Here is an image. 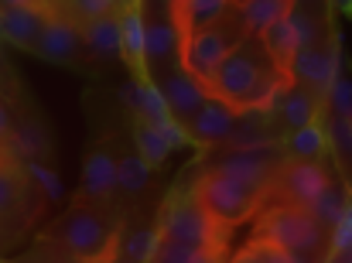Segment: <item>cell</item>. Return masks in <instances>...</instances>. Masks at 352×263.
<instances>
[{
    "label": "cell",
    "mask_w": 352,
    "mask_h": 263,
    "mask_svg": "<svg viewBox=\"0 0 352 263\" xmlns=\"http://www.w3.org/2000/svg\"><path fill=\"white\" fill-rule=\"evenodd\" d=\"M291 82L294 79L280 72L270 52L263 48L260 31H250L236 48L223 55L216 72L202 82V89L209 100H219L239 117V113H267L277 103L280 89H287Z\"/></svg>",
    "instance_id": "cell-1"
},
{
    "label": "cell",
    "mask_w": 352,
    "mask_h": 263,
    "mask_svg": "<svg viewBox=\"0 0 352 263\" xmlns=\"http://www.w3.org/2000/svg\"><path fill=\"white\" fill-rule=\"evenodd\" d=\"M117 222L120 219H113L110 202L79 192L48 240L69 260H110L117 257Z\"/></svg>",
    "instance_id": "cell-2"
},
{
    "label": "cell",
    "mask_w": 352,
    "mask_h": 263,
    "mask_svg": "<svg viewBox=\"0 0 352 263\" xmlns=\"http://www.w3.org/2000/svg\"><path fill=\"white\" fill-rule=\"evenodd\" d=\"M192 198L223 229L243 226L246 219H253L263 209V188L246 181V178H236V174L223 171V168H212V171L199 174V181L192 188Z\"/></svg>",
    "instance_id": "cell-3"
},
{
    "label": "cell",
    "mask_w": 352,
    "mask_h": 263,
    "mask_svg": "<svg viewBox=\"0 0 352 263\" xmlns=\"http://www.w3.org/2000/svg\"><path fill=\"white\" fill-rule=\"evenodd\" d=\"M260 236L274 240L287 260H325L332 226H325L305 205H270L260 222Z\"/></svg>",
    "instance_id": "cell-4"
},
{
    "label": "cell",
    "mask_w": 352,
    "mask_h": 263,
    "mask_svg": "<svg viewBox=\"0 0 352 263\" xmlns=\"http://www.w3.org/2000/svg\"><path fill=\"white\" fill-rule=\"evenodd\" d=\"M246 34H250V24H246L239 3H226V7L219 10V17H212L209 24H202V27L185 41V48L178 52L182 69L202 86V82L216 72V65L223 62V55H226L230 48H236Z\"/></svg>",
    "instance_id": "cell-5"
},
{
    "label": "cell",
    "mask_w": 352,
    "mask_h": 263,
    "mask_svg": "<svg viewBox=\"0 0 352 263\" xmlns=\"http://www.w3.org/2000/svg\"><path fill=\"white\" fill-rule=\"evenodd\" d=\"M157 236H168V240H178V243H188L202 253L206 260H223L226 257V240H230V229H223L219 222H212L206 216V209L192 198V192L182 198L175 195L168 202V209L161 212L157 219Z\"/></svg>",
    "instance_id": "cell-6"
},
{
    "label": "cell",
    "mask_w": 352,
    "mask_h": 263,
    "mask_svg": "<svg viewBox=\"0 0 352 263\" xmlns=\"http://www.w3.org/2000/svg\"><path fill=\"white\" fill-rule=\"evenodd\" d=\"M329 185H332V174L315 157L277 161V168L263 188V205L270 202V205H305L308 209Z\"/></svg>",
    "instance_id": "cell-7"
},
{
    "label": "cell",
    "mask_w": 352,
    "mask_h": 263,
    "mask_svg": "<svg viewBox=\"0 0 352 263\" xmlns=\"http://www.w3.org/2000/svg\"><path fill=\"white\" fill-rule=\"evenodd\" d=\"M291 76H294V82H305V86H311V89H318V93H322V89L339 76L336 48H332V45H322V41L301 45V48H298V55H294Z\"/></svg>",
    "instance_id": "cell-8"
},
{
    "label": "cell",
    "mask_w": 352,
    "mask_h": 263,
    "mask_svg": "<svg viewBox=\"0 0 352 263\" xmlns=\"http://www.w3.org/2000/svg\"><path fill=\"white\" fill-rule=\"evenodd\" d=\"M79 45H82V31H79L72 21L48 14L31 48H34L41 58H48V62H69V58H76Z\"/></svg>",
    "instance_id": "cell-9"
},
{
    "label": "cell",
    "mask_w": 352,
    "mask_h": 263,
    "mask_svg": "<svg viewBox=\"0 0 352 263\" xmlns=\"http://www.w3.org/2000/svg\"><path fill=\"white\" fill-rule=\"evenodd\" d=\"M182 130H185V137H192L199 144H223L236 130V113L230 106H223L219 100H206Z\"/></svg>",
    "instance_id": "cell-10"
},
{
    "label": "cell",
    "mask_w": 352,
    "mask_h": 263,
    "mask_svg": "<svg viewBox=\"0 0 352 263\" xmlns=\"http://www.w3.org/2000/svg\"><path fill=\"white\" fill-rule=\"evenodd\" d=\"M161 96H164L168 113H171V120H175L178 127H185V124L195 117V110L209 100V96H206V89H202V86L185 72V69H178V72H171V76L164 79Z\"/></svg>",
    "instance_id": "cell-11"
},
{
    "label": "cell",
    "mask_w": 352,
    "mask_h": 263,
    "mask_svg": "<svg viewBox=\"0 0 352 263\" xmlns=\"http://www.w3.org/2000/svg\"><path fill=\"white\" fill-rule=\"evenodd\" d=\"M188 137L185 130L175 124V120H164V124H151V120H140L137 117V130H133V144H137V154L147 161V164H161L168 157L171 147L185 144Z\"/></svg>",
    "instance_id": "cell-12"
},
{
    "label": "cell",
    "mask_w": 352,
    "mask_h": 263,
    "mask_svg": "<svg viewBox=\"0 0 352 263\" xmlns=\"http://www.w3.org/2000/svg\"><path fill=\"white\" fill-rule=\"evenodd\" d=\"M113 178H117V154L110 144H100L89 150L86 168H82V192L89 198H113Z\"/></svg>",
    "instance_id": "cell-13"
},
{
    "label": "cell",
    "mask_w": 352,
    "mask_h": 263,
    "mask_svg": "<svg viewBox=\"0 0 352 263\" xmlns=\"http://www.w3.org/2000/svg\"><path fill=\"white\" fill-rule=\"evenodd\" d=\"M318 106H322V93L305 82H291L287 89H280V117L291 130L311 124L318 117Z\"/></svg>",
    "instance_id": "cell-14"
},
{
    "label": "cell",
    "mask_w": 352,
    "mask_h": 263,
    "mask_svg": "<svg viewBox=\"0 0 352 263\" xmlns=\"http://www.w3.org/2000/svg\"><path fill=\"white\" fill-rule=\"evenodd\" d=\"M216 168H223V171H230V174H236V178H246V181L267 188V181H270L274 168H277V157H274V154H263V150H250V147H243V150L226 154Z\"/></svg>",
    "instance_id": "cell-15"
},
{
    "label": "cell",
    "mask_w": 352,
    "mask_h": 263,
    "mask_svg": "<svg viewBox=\"0 0 352 263\" xmlns=\"http://www.w3.org/2000/svg\"><path fill=\"white\" fill-rule=\"evenodd\" d=\"M45 17H48L45 7H7L0 14V34H7L14 45L31 48L38 31H41V24H45Z\"/></svg>",
    "instance_id": "cell-16"
},
{
    "label": "cell",
    "mask_w": 352,
    "mask_h": 263,
    "mask_svg": "<svg viewBox=\"0 0 352 263\" xmlns=\"http://www.w3.org/2000/svg\"><path fill=\"white\" fill-rule=\"evenodd\" d=\"M260 38H263V48L270 52V58L277 62V69L291 76L294 55H298V48H301V45H298V31H294V24H291V14L280 17V21H274V24H267V27L260 31ZM291 79H294V76H291Z\"/></svg>",
    "instance_id": "cell-17"
},
{
    "label": "cell",
    "mask_w": 352,
    "mask_h": 263,
    "mask_svg": "<svg viewBox=\"0 0 352 263\" xmlns=\"http://www.w3.org/2000/svg\"><path fill=\"white\" fill-rule=\"evenodd\" d=\"M82 41L89 45L93 55L100 58H110L120 52V14L110 10V14H100V17H89L86 27H82Z\"/></svg>",
    "instance_id": "cell-18"
},
{
    "label": "cell",
    "mask_w": 352,
    "mask_h": 263,
    "mask_svg": "<svg viewBox=\"0 0 352 263\" xmlns=\"http://www.w3.org/2000/svg\"><path fill=\"white\" fill-rule=\"evenodd\" d=\"M154 240H157V222H133L126 229L117 222V257L123 260H151Z\"/></svg>",
    "instance_id": "cell-19"
},
{
    "label": "cell",
    "mask_w": 352,
    "mask_h": 263,
    "mask_svg": "<svg viewBox=\"0 0 352 263\" xmlns=\"http://www.w3.org/2000/svg\"><path fill=\"white\" fill-rule=\"evenodd\" d=\"M120 52L130 62V69L144 76V17L137 3H130L126 14H120Z\"/></svg>",
    "instance_id": "cell-20"
},
{
    "label": "cell",
    "mask_w": 352,
    "mask_h": 263,
    "mask_svg": "<svg viewBox=\"0 0 352 263\" xmlns=\"http://www.w3.org/2000/svg\"><path fill=\"white\" fill-rule=\"evenodd\" d=\"M151 181V164L137 150L117 154V178H113V195H140Z\"/></svg>",
    "instance_id": "cell-21"
},
{
    "label": "cell",
    "mask_w": 352,
    "mask_h": 263,
    "mask_svg": "<svg viewBox=\"0 0 352 263\" xmlns=\"http://www.w3.org/2000/svg\"><path fill=\"white\" fill-rule=\"evenodd\" d=\"M239 10H243L250 31H263L267 24L287 17V14L294 10V0H243Z\"/></svg>",
    "instance_id": "cell-22"
},
{
    "label": "cell",
    "mask_w": 352,
    "mask_h": 263,
    "mask_svg": "<svg viewBox=\"0 0 352 263\" xmlns=\"http://www.w3.org/2000/svg\"><path fill=\"white\" fill-rule=\"evenodd\" d=\"M133 110H137L140 120H151V124H164V120H171L161 89L151 86V82H140V86H137V93H133Z\"/></svg>",
    "instance_id": "cell-23"
},
{
    "label": "cell",
    "mask_w": 352,
    "mask_h": 263,
    "mask_svg": "<svg viewBox=\"0 0 352 263\" xmlns=\"http://www.w3.org/2000/svg\"><path fill=\"white\" fill-rule=\"evenodd\" d=\"M175 52V31L168 21H154L151 27L144 24V58L151 62H164Z\"/></svg>",
    "instance_id": "cell-24"
},
{
    "label": "cell",
    "mask_w": 352,
    "mask_h": 263,
    "mask_svg": "<svg viewBox=\"0 0 352 263\" xmlns=\"http://www.w3.org/2000/svg\"><path fill=\"white\" fill-rule=\"evenodd\" d=\"M346 205H349V198H346V192L342 188H336V185H329L308 209L325 222V226H336V222H342V216H346Z\"/></svg>",
    "instance_id": "cell-25"
},
{
    "label": "cell",
    "mask_w": 352,
    "mask_h": 263,
    "mask_svg": "<svg viewBox=\"0 0 352 263\" xmlns=\"http://www.w3.org/2000/svg\"><path fill=\"white\" fill-rule=\"evenodd\" d=\"M325 130L311 120V124H305V127H294L291 133V154L294 157H318L322 150H325Z\"/></svg>",
    "instance_id": "cell-26"
},
{
    "label": "cell",
    "mask_w": 352,
    "mask_h": 263,
    "mask_svg": "<svg viewBox=\"0 0 352 263\" xmlns=\"http://www.w3.org/2000/svg\"><path fill=\"white\" fill-rule=\"evenodd\" d=\"M21 192H24V185H21L17 171L14 168H0V216L14 212V205L21 202Z\"/></svg>",
    "instance_id": "cell-27"
},
{
    "label": "cell",
    "mask_w": 352,
    "mask_h": 263,
    "mask_svg": "<svg viewBox=\"0 0 352 263\" xmlns=\"http://www.w3.org/2000/svg\"><path fill=\"white\" fill-rule=\"evenodd\" d=\"M329 260H349L352 263V226L346 219L332 226V236H329Z\"/></svg>",
    "instance_id": "cell-28"
},
{
    "label": "cell",
    "mask_w": 352,
    "mask_h": 263,
    "mask_svg": "<svg viewBox=\"0 0 352 263\" xmlns=\"http://www.w3.org/2000/svg\"><path fill=\"white\" fill-rule=\"evenodd\" d=\"M329 100H332L336 117H349L352 120V82L346 76H336V79L329 82Z\"/></svg>",
    "instance_id": "cell-29"
},
{
    "label": "cell",
    "mask_w": 352,
    "mask_h": 263,
    "mask_svg": "<svg viewBox=\"0 0 352 263\" xmlns=\"http://www.w3.org/2000/svg\"><path fill=\"white\" fill-rule=\"evenodd\" d=\"M329 137L336 140V147H339L342 154H349L352 157V120L349 117H336L332 127H329Z\"/></svg>",
    "instance_id": "cell-30"
},
{
    "label": "cell",
    "mask_w": 352,
    "mask_h": 263,
    "mask_svg": "<svg viewBox=\"0 0 352 263\" xmlns=\"http://www.w3.org/2000/svg\"><path fill=\"white\" fill-rule=\"evenodd\" d=\"M31 174L38 178V185L48 192V198H58L62 195V185H58V178L48 171V168H41V164H31Z\"/></svg>",
    "instance_id": "cell-31"
},
{
    "label": "cell",
    "mask_w": 352,
    "mask_h": 263,
    "mask_svg": "<svg viewBox=\"0 0 352 263\" xmlns=\"http://www.w3.org/2000/svg\"><path fill=\"white\" fill-rule=\"evenodd\" d=\"M117 7V0H76V10L89 21V17H100V14H110Z\"/></svg>",
    "instance_id": "cell-32"
},
{
    "label": "cell",
    "mask_w": 352,
    "mask_h": 263,
    "mask_svg": "<svg viewBox=\"0 0 352 263\" xmlns=\"http://www.w3.org/2000/svg\"><path fill=\"white\" fill-rule=\"evenodd\" d=\"M7 7H45V0H7Z\"/></svg>",
    "instance_id": "cell-33"
},
{
    "label": "cell",
    "mask_w": 352,
    "mask_h": 263,
    "mask_svg": "<svg viewBox=\"0 0 352 263\" xmlns=\"http://www.w3.org/2000/svg\"><path fill=\"white\" fill-rule=\"evenodd\" d=\"M7 130H10V120H7V110L0 106V140L7 137Z\"/></svg>",
    "instance_id": "cell-34"
},
{
    "label": "cell",
    "mask_w": 352,
    "mask_h": 263,
    "mask_svg": "<svg viewBox=\"0 0 352 263\" xmlns=\"http://www.w3.org/2000/svg\"><path fill=\"white\" fill-rule=\"evenodd\" d=\"M342 219H346V222H349V226H352V202H349V205H346V216H342Z\"/></svg>",
    "instance_id": "cell-35"
},
{
    "label": "cell",
    "mask_w": 352,
    "mask_h": 263,
    "mask_svg": "<svg viewBox=\"0 0 352 263\" xmlns=\"http://www.w3.org/2000/svg\"><path fill=\"white\" fill-rule=\"evenodd\" d=\"M126 3H137V0H126Z\"/></svg>",
    "instance_id": "cell-36"
},
{
    "label": "cell",
    "mask_w": 352,
    "mask_h": 263,
    "mask_svg": "<svg viewBox=\"0 0 352 263\" xmlns=\"http://www.w3.org/2000/svg\"><path fill=\"white\" fill-rule=\"evenodd\" d=\"M294 3H301V0H294Z\"/></svg>",
    "instance_id": "cell-37"
}]
</instances>
